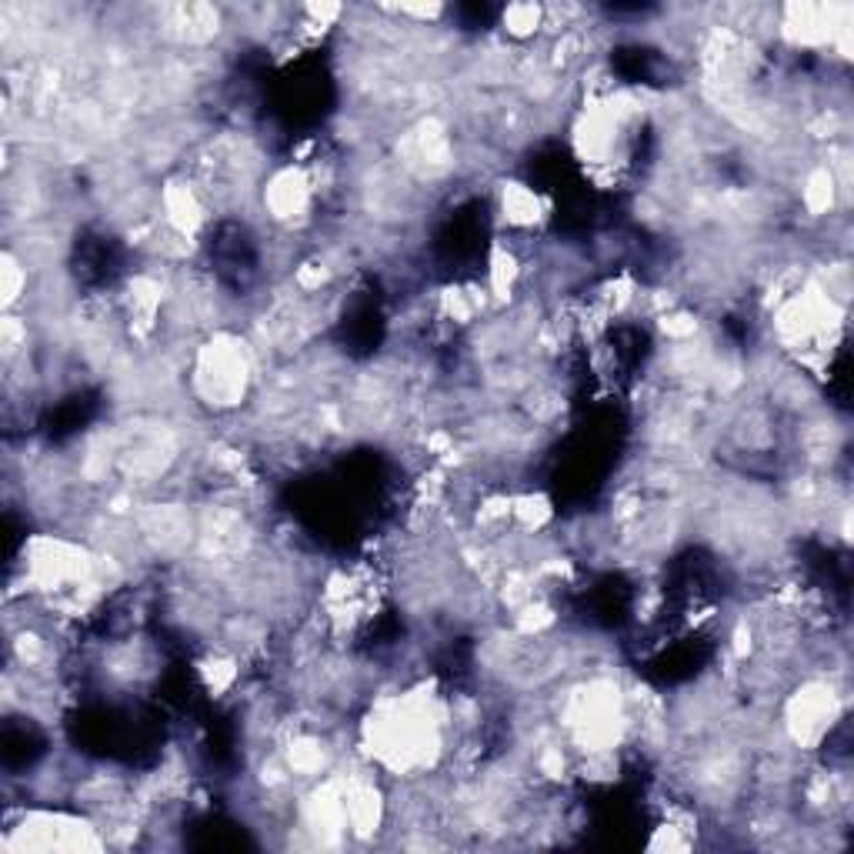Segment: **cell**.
<instances>
[{"label":"cell","mask_w":854,"mask_h":854,"mask_svg":"<svg viewBox=\"0 0 854 854\" xmlns=\"http://www.w3.org/2000/svg\"><path fill=\"white\" fill-rule=\"evenodd\" d=\"M545 24H548V8H541V4H508L501 11V30L511 40L541 37Z\"/></svg>","instance_id":"cell-1"}]
</instances>
